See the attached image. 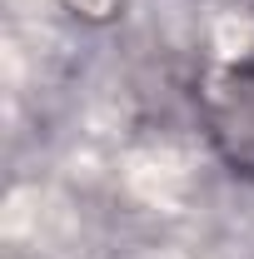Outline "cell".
Wrapping results in <instances>:
<instances>
[{
  "instance_id": "cell-1",
  "label": "cell",
  "mask_w": 254,
  "mask_h": 259,
  "mask_svg": "<svg viewBox=\"0 0 254 259\" xmlns=\"http://www.w3.org/2000/svg\"><path fill=\"white\" fill-rule=\"evenodd\" d=\"M209 125H215L224 160L254 175V60L220 80V90L209 100Z\"/></svg>"
}]
</instances>
